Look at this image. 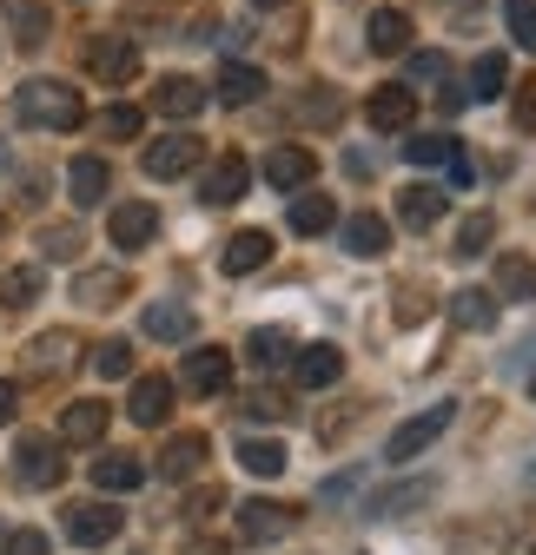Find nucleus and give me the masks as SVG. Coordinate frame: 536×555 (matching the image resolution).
Masks as SVG:
<instances>
[{
  "label": "nucleus",
  "mask_w": 536,
  "mask_h": 555,
  "mask_svg": "<svg viewBox=\"0 0 536 555\" xmlns=\"http://www.w3.org/2000/svg\"><path fill=\"white\" fill-rule=\"evenodd\" d=\"M14 113H21V126H40V132H74L87 119V100L66 80H27L14 93Z\"/></svg>",
  "instance_id": "obj_1"
},
{
  "label": "nucleus",
  "mask_w": 536,
  "mask_h": 555,
  "mask_svg": "<svg viewBox=\"0 0 536 555\" xmlns=\"http://www.w3.org/2000/svg\"><path fill=\"white\" fill-rule=\"evenodd\" d=\"M457 424V403H431V410H418V416H405V424L391 430V443H384V456L391 463H405V456H418V450H431L444 430Z\"/></svg>",
  "instance_id": "obj_2"
},
{
  "label": "nucleus",
  "mask_w": 536,
  "mask_h": 555,
  "mask_svg": "<svg viewBox=\"0 0 536 555\" xmlns=\"http://www.w3.org/2000/svg\"><path fill=\"white\" fill-rule=\"evenodd\" d=\"M87 74H93L100 87H126L132 74H140V47H132L126 34H100V40L87 47Z\"/></svg>",
  "instance_id": "obj_3"
},
{
  "label": "nucleus",
  "mask_w": 536,
  "mask_h": 555,
  "mask_svg": "<svg viewBox=\"0 0 536 555\" xmlns=\"http://www.w3.org/2000/svg\"><path fill=\"white\" fill-rule=\"evenodd\" d=\"M14 476L27 482V490H53V482L66 476V456L53 437H21L14 443Z\"/></svg>",
  "instance_id": "obj_4"
},
{
  "label": "nucleus",
  "mask_w": 536,
  "mask_h": 555,
  "mask_svg": "<svg viewBox=\"0 0 536 555\" xmlns=\"http://www.w3.org/2000/svg\"><path fill=\"white\" fill-rule=\"evenodd\" d=\"M106 238H113L119 251H146V245L159 238V212H153V205H140V198H132V205H113Z\"/></svg>",
  "instance_id": "obj_5"
},
{
  "label": "nucleus",
  "mask_w": 536,
  "mask_h": 555,
  "mask_svg": "<svg viewBox=\"0 0 536 555\" xmlns=\"http://www.w3.org/2000/svg\"><path fill=\"white\" fill-rule=\"evenodd\" d=\"M292 522H298V509L272 503V496H252V503L239 509V535H245V542H279V535H292Z\"/></svg>",
  "instance_id": "obj_6"
},
{
  "label": "nucleus",
  "mask_w": 536,
  "mask_h": 555,
  "mask_svg": "<svg viewBox=\"0 0 536 555\" xmlns=\"http://www.w3.org/2000/svg\"><path fill=\"white\" fill-rule=\"evenodd\" d=\"M60 522H66V535H74L80 548H100V542L119 535V509H113V503H74Z\"/></svg>",
  "instance_id": "obj_7"
},
{
  "label": "nucleus",
  "mask_w": 536,
  "mask_h": 555,
  "mask_svg": "<svg viewBox=\"0 0 536 555\" xmlns=\"http://www.w3.org/2000/svg\"><path fill=\"white\" fill-rule=\"evenodd\" d=\"M365 119H371L378 132H405V126L418 119V93H411L405 80H397V87H378L371 106H365Z\"/></svg>",
  "instance_id": "obj_8"
},
{
  "label": "nucleus",
  "mask_w": 536,
  "mask_h": 555,
  "mask_svg": "<svg viewBox=\"0 0 536 555\" xmlns=\"http://www.w3.org/2000/svg\"><path fill=\"white\" fill-rule=\"evenodd\" d=\"M199 153H206V146H199L192 132L153 139V146H146V172H153V179H179V172H192V166H199Z\"/></svg>",
  "instance_id": "obj_9"
},
{
  "label": "nucleus",
  "mask_w": 536,
  "mask_h": 555,
  "mask_svg": "<svg viewBox=\"0 0 536 555\" xmlns=\"http://www.w3.org/2000/svg\"><path fill=\"white\" fill-rule=\"evenodd\" d=\"M424 503H437V476H411V482H397V490H378L365 516H411Z\"/></svg>",
  "instance_id": "obj_10"
},
{
  "label": "nucleus",
  "mask_w": 536,
  "mask_h": 555,
  "mask_svg": "<svg viewBox=\"0 0 536 555\" xmlns=\"http://www.w3.org/2000/svg\"><path fill=\"white\" fill-rule=\"evenodd\" d=\"M292 371H298L305 390H324V384L345 377V358H339V344H305V351L292 358Z\"/></svg>",
  "instance_id": "obj_11"
},
{
  "label": "nucleus",
  "mask_w": 536,
  "mask_h": 555,
  "mask_svg": "<svg viewBox=\"0 0 536 555\" xmlns=\"http://www.w3.org/2000/svg\"><path fill=\"white\" fill-rule=\"evenodd\" d=\"M126 416H132V424H166V416H173V384L166 377H140V384H132V397H126Z\"/></svg>",
  "instance_id": "obj_12"
},
{
  "label": "nucleus",
  "mask_w": 536,
  "mask_h": 555,
  "mask_svg": "<svg viewBox=\"0 0 536 555\" xmlns=\"http://www.w3.org/2000/svg\"><path fill=\"white\" fill-rule=\"evenodd\" d=\"M153 106H159L166 119H199V106H206V87L186 80V74H166V80L153 87Z\"/></svg>",
  "instance_id": "obj_13"
},
{
  "label": "nucleus",
  "mask_w": 536,
  "mask_h": 555,
  "mask_svg": "<svg viewBox=\"0 0 536 555\" xmlns=\"http://www.w3.org/2000/svg\"><path fill=\"white\" fill-rule=\"evenodd\" d=\"M285 225H292L298 238H318V232L339 225V205H331L324 192H298V198H292V212H285Z\"/></svg>",
  "instance_id": "obj_14"
},
{
  "label": "nucleus",
  "mask_w": 536,
  "mask_h": 555,
  "mask_svg": "<svg viewBox=\"0 0 536 555\" xmlns=\"http://www.w3.org/2000/svg\"><path fill=\"white\" fill-rule=\"evenodd\" d=\"M265 258H272V232H232V238H226V251H219L226 278H245V271H258Z\"/></svg>",
  "instance_id": "obj_15"
},
{
  "label": "nucleus",
  "mask_w": 536,
  "mask_h": 555,
  "mask_svg": "<svg viewBox=\"0 0 536 555\" xmlns=\"http://www.w3.org/2000/svg\"><path fill=\"white\" fill-rule=\"evenodd\" d=\"M186 384H192L199 397H219V390L232 384V358H226V351H186Z\"/></svg>",
  "instance_id": "obj_16"
},
{
  "label": "nucleus",
  "mask_w": 536,
  "mask_h": 555,
  "mask_svg": "<svg viewBox=\"0 0 536 555\" xmlns=\"http://www.w3.org/2000/svg\"><path fill=\"white\" fill-rule=\"evenodd\" d=\"M245 185H252V166H245L239 153H226V159L206 172V185H199V192H206V205H232V198H245Z\"/></svg>",
  "instance_id": "obj_17"
},
{
  "label": "nucleus",
  "mask_w": 536,
  "mask_h": 555,
  "mask_svg": "<svg viewBox=\"0 0 536 555\" xmlns=\"http://www.w3.org/2000/svg\"><path fill=\"white\" fill-rule=\"evenodd\" d=\"M397 219H405V232H431L444 219V192L437 185H405V198H397Z\"/></svg>",
  "instance_id": "obj_18"
},
{
  "label": "nucleus",
  "mask_w": 536,
  "mask_h": 555,
  "mask_svg": "<svg viewBox=\"0 0 536 555\" xmlns=\"http://www.w3.org/2000/svg\"><path fill=\"white\" fill-rule=\"evenodd\" d=\"M106 185H113V172H106V159H93V153H80L74 166H66V192H74V205H100Z\"/></svg>",
  "instance_id": "obj_19"
},
{
  "label": "nucleus",
  "mask_w": 536,
  "mask_h": 555,
  "mask_svg": "<svg viewBox=\"0 0 536 555\" xmlns=\"http://www.w3.org/2000/svg\"><path fill=\"white\" fill-rule=\"evenodd\" d=\"M311 172H318V159H311L305 146H279L272 159H265V179H272L279 192H298V185H311Z\"/></svg>",
  "instance_id": "obj_20"
},
{
  "label": "nucleus",
  "mask_w": 536,
  "mask_h": 555,
  "mask_svg": "<svg viewBox=\"0 0 536 555\" xmlns=\"http://www.w3.org/2000/svg\"><path fill=\"white\" fill-rule=\"evenodd\" d=\"M339 232H345V251H352V258H378V251L391 245V225H384L378 212H352Z\"/></svg>",
  "instance_id": "obj_21"
},
{
  "label": "nucleus",
  "mask_w": 536,
  "mask_h": 555,
  "mask_svg": "<svg viewBox=\"0 0 536 555\" xmlns=\"http://www.w3.org/2000/svg\"><path fill=\"white\" fill-rule=\"evenodd\" d=\"M199 463H206V437H199V430H179V437L159 450V476H173V482H186Z\"/></svg>",
  "instance_id": "obj_22"
},
{
  "label": "nucleus",
  "mask_w": 536,
  "mask_h": 555,
  "mask_svg": "<svg viewBox=\"0 0 536 555\" xmlns=\"http://www.w3.org/2000/svg\"><path fill=\"white\" fill-rule=\"evenodd\" d=\"M60 437L66 443H100L106 437V403H66V416H60Z\"/></svg>",
  "instance_id": "obj_23"
},
{
  "label": "nucleus",
  "mask_w": 536,
  "mask_h": 555,
  "mask_svg": "<svg viewBox=\"0 0 536 555\" xmlns=\"http://www.w3.org/2000/svg\"><path fill=\"white\" fill-rule=\"evenodd\" d=\"M450 318H457L463 331H490V324H497V292H484V285H463V292L450 298Z\"/></svg>",
  "instance_id": "obj_24"
},
{
  "label": "nucleus",
  "mask_w": 536,
  "mask_h": 555,
  "mask_svg": "<svg viewBox=\"0 0 536 555\" xmlns=\"http://www.w3.org/2000/svg\"><path fill=\"white\" fill-rule=\"evenodd\" d=\"M265 93V74H258V66H245V60H226L219 66V100L226 106H252Z\"/></svg>",
  "instance_id": "obj_25"
},
{
  "label": "nucleus",
  "mask_w": 536,
  "mask_h": 555,
  "mask_svg": "<svg viewBox=\"0 0 536 555\" xmlns=\"http://www.w3.org/2000/svg\"><path fill=\"white\" fill-rule=\"evenodd\" d=\"M365 40H371V53H405V40H411L405 8H378V14H371V27H365Z\"/></svg>",
  "instance_id": "obj_26"
},
{
  "label": "nucleus",
  "mask_w": 536,
  "mask_h": 555,
  "mask_svg": "<svg viewBox=\"0 0 536 555\" xmlns=\"http://www.w3.org/2000/svg\"><path fill=\"white\" fill-rule=\"evenodd\" d=\"M74 351H80V344L66 337V331H47V337H34V344H27V364H34L40 377H53V371L74 364Z\"/></svg>",
  "instance_id": "obj_27"
},
{
  "label": "nucleus",
  "mask_w": 536,
  "mask_h": 555,
  "mask_svg": "<svg viewBox=\"0 0 536 555\" xmlns=\"http://www.w3.org/2000/svg\"><path fill=\"white\" fill-rule=\"evenodd\" d=\"M497 292H503L510 305H529V298H536V264H529V258H516V251H510V258H497Z\"/></svg>",
  "instance_id": "obj_28"
},
{
  "label": "nucleus",
  "mask_w": 536,
  "mask_h": 555,
  "mask_svg": "<svg viewBox=\"0 0 536 555\" xmlns=\"http://www.w3.org/2000/svg\"><path fill=\"white\" fill-rule=\"evenodd\" d=\"M93 482H100L106 496H113V490H140V482H146V463H140V456H100V463H93Z\"/></svg>",
  "instance_id": "obj_29"
},
{
  "label": "nucleus",
  "mask_w": 536,
  "mask_h": 555,
  "mask_svg": "<svg viewBox=\"0 0 536 555\" xmlns=\"http://www.w3.org/2000/svg\"><path fill=\"white\" fill-rule=\"evenodd\" d=\"M146 337L186 344V337H192V311H186V305H146Z\"/></svg>",
  "instance_id": "obj_30"
},
{
  "label": "nucleus",
  "mask_w": 536,
  "mask_h": 555,
  "mask_svg": "<svg viewBox=\"0 0 536 555\" xmlns=\"http://www.w3.org/2000/svg\"><path fill=\"white\" fill-rule=\"evenodd\" d=\"M510 542V522H471V529H457L450 555H497Z\"/></svg>",
  "instance_id": "obj_31"
},
{
  "label": "nucleus",
  "mask_w": 536,
  "mask_h": 555,
  "mask_svg": "<svg viewBox=\"0 0 536 555\" xmlns=\"http://www.w3.org/2000/svg\"><path fill=\"white\" fill-rule=\"evenodd\" d=\"M80 305H93V311H106V305H119L126 298V278L119 271H80Z\"/></svg>",
  "instance_id": "obj_32"
},
{
  "label": "nucleus",
  "mask_w": 536,
  "mask_h": 555,
  "mask_svg": "<svg viewBox=\"0 0 536 555\" xmlns=\"http://www.w3.org/2000/svg\"><path fill=\"white\" fill-rule=\"evenodd\" d=\"M503 80H510V60L503 53H484L471 66V100H503Z\"/></svg>",
  "instance_id": "obj_33"
},
{
  "label": "nucleus",
  "mask_w": 536,
  "mask_h": 555,
  "mask_svg": "<svg viewBox=\"0 0 536 555\" xmlns=\"http://www.w3.org/2000/svg\"><path fill=\"white\" fill-rule=\"evenodd\" d=\"M490 238H497V219H490V212H471V219L457 225V245H450V251H457V258H484Z\"/></svg>",
  "instance_id": "obj_34"
},
{
  "label": "nucleus",
  "mask_w": 536,
  "mask_h": 555,
  "mask_svg": "<svg viewBox=\"0 0 536 555\" xmlns=\"http://www.w3.org/2000/svg\"><path fill=\"white\" fill-rule=\"evenodd\" d=\"M239 463H245L252 476H279V469H285V443H272V437H245V443H239Z\"/></svg>",
  "instance_id": "obj_35"
},
{
  "label": "nucleus",
  "mask_w": 536,
  "mask_h": 555,
  "mask_svg": "<svg viewBox=\"0 0 536 555\" xmlns=\"http://www.w3.org/2000/svg\"><path fill=\"white\" fill-rule=\"evenodd\" d=\"M34 298H40V271H34V264L0 271V305H8V311H21V305H34Z\"/></svg>",
  "instance_id": "obj_36"
},
{
  "label": "nucleus",
  "mask_w": 536,
  "mask_h": 555,
  "mask_svg": "<svg viewBox=\"0 0 536 555\" xmlns=\"http://www.w3.org/2000/svg\"><path fill=\"white\" fill-rule=\"evenodd\" d=\"M245 351H252V364H265V371H279V364H285V358L298 351V344H292L285 331H252V337H245Z\"/></svg>",
  "instance_id": "obj_37"
},
{
  "label": "nucleus",
  "mask_w": 536,
  "mask_h": 555,
  "mask_svg": "<svg viewBox=\"0 0 536 555\" xmlns=\"http://www.w3.org/2000/svg\"><path fill=\"white\" fill-rule=\"evenodd\" d=\"M450 153H457L450 132H411V139H405V159H411V166H444Z\"/></svg>",
  "instance_id": "obj_38"
},
{
  "label": "nucleus",
  "mask_w": 536,
  "mask_h": 555,
  "mask_svg": "<svg viewBox=\"0 0 536 555\" xmlns=\"http://www.w3.org/2000/svg\"><path fill=\"white\" fill-rule=\"evenodd\" d=\"M503 27L523 53H536V0H503Z\"/></svg>",
  "instance_id": "obj_39"
},
{
  "label": "nucleus",
  "mask_w": 536,
  "mask_h": 555,
  "mask_svg": "<svg viewBox=\"0 0 536 555\" xmlns=\"http://www.w3.org/2000/svg\"><path fill=\"white\" fill-rule=\"evenodd\" d=\"M93 371L100 377H132V344L126 337H106L100 351H93Z\"/></svg>",
  "instance_id": "obj_40"
},
{
  "label": "nucleus",
  "mask_w": 536,
  "mask_h": 555,
  "mask_svg": "<svg viewBox=\"0 0 536 555\" xmlns=\"http://www.w3.org/2000/svg\"><path fill=\"white\" fill-rule=\"evenodd\" d=\"M510 119H516L523 132H536V74H529V80H510Z\"/></svg>",
  "instance_id": "obj_41"
},
{
  "label": "nucleus",
  "mask_w": 536,
  "mask_h": 555,
  "mask_svg": "<svg viewBox=\"0 0 536 555\" xmlns=\"http://www.w3.org/2000/svg\"><path fill=\"white\" fill-rule=\"evenodd\" d=\"M140 126H146L140 106H106V113H100V132H113V139H132Z\"/></svg>",
  "instance_id": "obj_42"
},
{
  "label": "nucleus",
  "mask_w": 536,
  "mask_h": 555,
  "mask_svg": "<svg viewBox=\"0 0 536 555\" xmlns=\"http://www.w3.org/2000/svg\"><path fill=\"white\" fill-rule=\"evenodd\" d=\"M14 40L21 47H40L47 40V8H14Z\"/></svg>",
  "instance_id": "obj_43"
},
{
  "label": "nucleus",
  "mask_w": 536,
  "mask_h": 555,
  "mask_svg": "<svg viewBox=\"0 0 536 555\" xmlns=\"http://www.w3.org/2000/svg\"><path fill=\"white\" fill-rule=\"evenodd\" d=\"M0 555H47V535L40 529H14V535H0Z\"/></svg>",
  "instance_id": "obj_44"
},
{
  "label": "nucleus",
  "mask_w": 536,
  "mask_h": 555,
  "mask_svg": "<svg viewBox=\"0 0 536 555\" xmlns=\"http://www.w3.org/2000/svg\"><path fill=\"white\" fill-rule=\"evenodd\" d=\"M405 74H411V80H444V74H450V60H444V53H411Z\"/></svg>",
  "instance_id": "obj_45"
},
{
  "label": "nucleus",
  "mask_w": 536,
  "mask_h": 555,
  "mask_svg": "<svg viewBox=\"0 0 536 555\" xmlns=\"http://www.w3.org/2000/svg\"><path fill=\"white\" fill-rule=\"evenodd\" d=\"M305 119H311V126H324V119H339V93H331V87H318V93L305 100Z\"/></svg>",
  "instance_id": "obj_46"
},
{
  "label": "nucleus",
  "mask_w": 536,
  "mask_h": 555,
  "mask_svg": "<svg viewBox=\"0 0 536 555\" xmlns=\"http://www.w3.org/2000/svg\"><path fill=\"white\" fill-rule=\"evenodd\" d=\"M40 251H47V258H74V251H80V232H47Z\"/></svg>",
  "instance_id": "obj_47"
},
{
  "label": "nucleus",
  "mask_w": 536,
  "mask_h": 555,
  "mask_svg": "<svg viewBox=\"0 0 536 555\" xmlns=\"http://www.w3.org/2000/svg\"><path fill=\"white\" fill-rule=\"evenodd\" d=\"M444 172H450V185H457V192H463V185H471V179H477V166H471V159H463V146H457V153L444 159Z\"/></svg>",
  "instance_id": "obj_48"
},
{
  "label": "nucleus",
  "mask_w": 536,
  "mask_h": 555,
  "mask_svg": "<svg viewBox=\"0 0 536 555\" xmlns=\"http://www.w3.org/2000/svg\"><path fill=\"white\" fill-rule=\"evenodd\" d=\"M252 416H285V397H279V390H258V397H252Z\"/></svg>",
  "instance_id": "obj_49"
},
{
  "label": "nucleus",
  "mask_w": 536,
  "mask_h": 555,
  "mask_svg": "<svg viewBox=\"0 0 536 555\" xmlns=\"http://www.w3.org/2000/svg\"><path fill=\"white\" fill-rule=\"evenodd\" d=\"M352 490H358V469H339V476L324 482V496H331V503H339V496H352Z\"/></svg>",
  "instance_id": "obj_50"
},
{
  "label": "nucleus",
  "mask_w": 536,
  "mask_h": 555,
  "mask_svg": "<svg viewBox=\"0 0 536 555\" xmlns=\"http://www.w3.org/2000/svg\"><path fill=\"white\" fill-rule=\"evenodd\" d=\"M14 410H21V390H14V384H0V424H14Z\"/></svg>",
  "instance_id": "obj_51"
},
{
  "label": "nucleus",
  "mask_w": 536,
  "mask_h": 555,
  "mask_svg": "<svg viewBox=\"0 0 536 555\" xmlns=\"http://www.w3.org/2000/svg\"><path fill=\"white\" fill-rule=\"evenodd\" d=\"M437 106H444V113H463V106H471V93H457V87H444V93H437Z\"/></svg>",
  "instance_id": "obj_52"
},
{
  "label": "nucleus",
  "mask_w": 536,
  "mask_h": 555,
  "mask_svg": "<svg viewBox=\"0 0 536 555\" xmlns=\"http://www.w3.org/2000/svg\"><path fill=\"white\" fill-rule=\"evenodd\" d=\"M252 8H285V0H252Z\"/></svg>",
  "instance_id": "obj_53"
},
{
  "label": "nucleus",
  "mask_w": 536,
  "mask_h": 555,
  "mask_svg": "<svg viewBox=\"0 0 536 555\" xmlns=\"http://www.w3.org/2000/svg\"><path fill=\"white\" fill-rule=\"evenodd\" d=\"M529 397H536V377H529Z\"/></svg>",
  "instance_id": "obj_54"
},
{
  "label": "nucleus",
  "mask_w": 536,
  "mask_h": 555,
  "mask_svg": "<svg viewBox=\"0 0 536 555\" xmlns=\"http://www.w3.org/2000/svg\"><path fill=\"white\" fill-rule=\"evenodd\" d=\"M0 535H8V529H0Z\"/></svg>",
  "instance_id": "obj_55"
},
{
  "label": "nucleus",
  "mask_w": 536,
  "mask_h": 555,
  "mask_svg": "<svg viewBox=\"0 0 536 555\" xmlns=\"http://www.w3.org/2000/svg\"><path fill=\"white\" fill-rule=\"evenodd\" d=\"M529 555H536V548H529Z\"/></svg>",
  "instance_id": "obj_56"
}]
</instances>
